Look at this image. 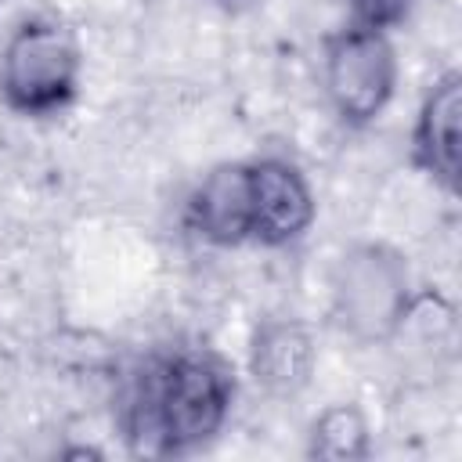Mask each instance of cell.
Segmentation results:
<instances>
[{
    "mask_svg": "<svg viewBox=\"0 0 462 462\" xmlns=\"http://www.w3.org/2000/svg\"><path fill=\"white\" fill-rule=\"evenodd\" d=\"M462 76L448 72L433 83L415 123V159L448 191H458L462 162Z\"/></svg>",
    "mask_w": 462,
    "mask_h": 462,
    "instance_id": "cell-6",
    "label": "cell"
},
{
    "mask_svg": "<svg viewBox=\"0 0 462 462\" xmlns=\"http://www.w3.org/2000/svg\"><path fill=\"white\" fill-rule=\"evenodd\" d=\"M310 455L328 462L365 458L368 455V422L354 404L325 408L310 426Z\"/></svg>",
    "mask_w": 462,
    "mask_h": 462,
    "instance_id": "cell-9",
    "label": "cell"
},
{
    "mask_svg": "<svg viewBox=\"0 0 462 462\" xmlns=\"http://www.w3.org/2000/svg\"><path fill=\"white\" fill-rule=\"evenodd\" d=\"M191 220L213 245L249 238V162H224L206 173L191 195Z\"/></svg>",
    "mask_w": 462,
    "mask_h": 462,
    "instance_id": "cell-7",
    "label": "cell"
},
{
    "mask_svg": "<svg viewBox=\"0 0 462 462\" xmlns=\"http://www.w3.org/2000/svg\"><path fill=\"white\" fill-rule=\"evenodd\" d=\"M235 397L231 368L209 350H180L148 368L134 397V437H148L152 451L177 455L209 444Z\"/></svg>",
    "mask_w": 462,
    "mask_h": 462,
    "instance_id": "cell-1",
    "label": "cell"
},
{
    "mask_svg": "<svg viewBox=\"0 0 462 462\" xmlns=\"http://www.w3.org/2000/svg\"><path fill=\"white\" fill-rule=\"evenodd\" d=\"M310 220L314 195L292 162H249V238L263 245H289L310 227Z\"/></svg>",
    "mask_w": 462,
    "mask_h": 462,
    "instance_id": "cell-5",
    "label": "cell"
},
{
    "mask_svg": "<svg viewBox=\"0 0 462 462\" xmlns=\"http://www.w3.org/2000/svg\"><path fill=\"white\" fill-rule=\"evenodd\" d=\"M408 4H411V0H350L354 25L386 32L390 25H397V22L408 14Z\"/></svg>",
    "mask_w": 462,
    "mask_h": 462,
    "instance_id": "cell-10",
    "label": "cell"
},
{
    "mask_svg": "<svg viewBox=\"0 0 462 462\" xmlns=\"http://www.w3.org/2000/svg\"><path fill=\"white\" fill-rule=\"evenodd\" d=\"M314 372V343L296 321H263L253 339V375L271 393H300Z\"/></svg>",
    "mask_w": 462,
    "mask_h": 462,
    "instance_id": "cell-8",
    "label": "cell"
},
{
    "mask_svg": "<svg viewBox=\"0 0 462 462\" xmlns=\"http://www.w3.org/2000/svg\"><path fill=\"white\" fill-rule=\"evenodd\" d=\"M397 87V54L379 29L350 25L328 40L325 90L343 123L365 126L383 116Z\"/></svg>",
    "mask_w": 462,
    "mask_h": 462,
    "instance_id": "cell-4",
    "label": "cell"
},
{
    "mask_svg": "<svg viewBox=\"0 0 462 462\" xmlns=\"http://www.w3.org/2000/svg\"><path fill=\"white\" fill-rule=\"evenodd\" d=\"M408 303L411 289L401 253L379 242H365L339 256L332 274V307L350 336L365 343L393 336L408 318Z\"/></svg>",
    "mask_w": 462,
    "mask_h": 462,
    "instance_id": "cell-2",
    "label": "cell"
},
{
    "mask_svg": "<svg viewBox=\"0 0 462 462\" xmlns=\"http://www.w3.org/2000/svg\"><path fill=\"white\" fill-rule=\"evenodd\" d=\"M79 87V47L54 22H25L4 47L0 90L25 116L58 112Z\"/></svg>",
    "mask_w": 462,
    "mask_h": 462,
    "instance_id": "cell-3",
    "label": "cell"
}]
</instances>
